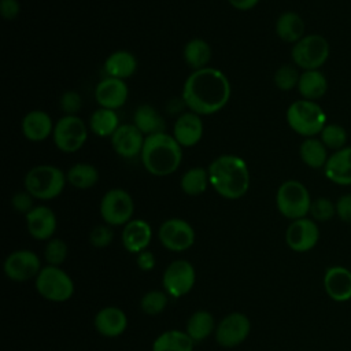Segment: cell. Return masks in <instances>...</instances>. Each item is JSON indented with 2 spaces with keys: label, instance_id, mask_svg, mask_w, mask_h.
Here are the masks:
<instances>
[{
  "label": "cell",
  "instance_id": "1f68e13d",
  "mask_svg": "<svg viewBox=\"0 0 351 351\" xmlns=\"http://www.w3.org/2000/svg\"><path fill=\"white\" fill-rule=\"evenodd\" d=\"M302 162L311 169H324L328 160V148L317 137H307L302 141L299 148Z\"/></svg>",
  "mask_w": 351,
  "mask_h": 351
},
{
  "label": "cell",
  "instance_id": "30bf717a",
  "mask_svg": "<svg viewBox=\"0 0 351 351\" xmlns=\"http://www.w3.org/2000/svg\"><path fill=\"white\" fill-rule=\"evenodd\" d=\"M52 138L59 151L73 154L86 143L88 128L80 117L64 115L55 123Z\"/></svg>",
  "mask_w": 351,
  "mask_h": 351
},
{
  "label": "cell",
  "instance_id": "d6986e66",
  "mask_svg": "<svg viewBox=\"0 0 351 351\" xmlns=\"http://www.w3.org/2000/svg\"><path fill=\"white\" fill-rule=\"evenodd\" d=\"M26 226L33 239L41 241L51 240L58 226L56 214L47 206H34V208L26 214Z\"/></svg>",
  "mask_w": 351,
  "mask_h": 351
},
{
  "label": "cell",
  "instance_id": "3957f363",
  "mask_svg": "<svg viewBox=\"0 0 351 351\" xmlns=\"http://www.w3.org/2000/svg\"><path fill=\"white\" fill-rule=\"evenodd\" d=\"M140 159L149 174L156 177L170 176L181 165L182 147L165 132L145 136Z\"/></svg>",
  "mask_w": 351,
  "mask_h": 351
},
{
  "label": "cell",
  "instance_id": "5bb4252c",
  "mask_svg": "<svg viewBox=\"0 0 351 351\" xmlns=\"http://www.w3.org/2000/svg\"><path fill=\"white\" fill-rule=\"evenodd\" d=\"M251 332V321L243 313L225 315L215 328V340L221 347L232 348L245 341Z\"/></svg>",
  "mask_w": 351,
  "mask_h": 351
},
{
  "label": "cell",
  "instance_id": "7402d4cb",
  "mask_svg": "<svg viewBox=\"0 0 351 351\" xmlns=\"http://www.w3.org/2000/svg\"><path fill=\"white\" fill-rule=\"evenodd\" d=\"M95 329L104 337L121 336L128 326V317L123 310L117 306H106L100 308L93 319Z\"/></svg>",
  "mask_w": 351,
  "mask_h": 351
},
{
  "label": "cell",
  "instance_id": "74e56055",
  "mask_svg": "<svg viewBox=\"0 0 351 351\" xmlns=\"http://www.w3.org/2000/svg\"><path fill=\"white\" fill-rule=\"evenodd\" d=\"M299 78L300 73L295 64H282L276 70L273 81L280 90H291L298 86Z\"/></svg>",
  "mask_w": 351,
  "mask_h": 351
},
{
  "label": "cell",
  "instance_id": "4316f807",
  "mask_svg": "<svg viewBox=\"0 0 351 351\" xmlns=\"http://www.w3.org/2000/svg\"><path fill=\"white\" fill-rule=\"evenodd\" d=\"M133 125L144 136L163 133L166 129V122L163 117L156 108L149 104H141L136 108L133 115Z\"/></svg>",
  "mask_w": 351,
  "mask_h": 351
},
{
  "label": "cell",
  "instance_id": "9c48e42d",
  "mask_svg": "<svg viewBox=\"0 0 351 351\" xmlns=\"http://www.w3.org/2000/svg\"><path fill=\"white\" fill-rule=\"evenodd\" d=\"M100 215L110 226L126 225L132 221L134 213V202L129 192L121 188L107 191L100 200Z\"/></svg>",
  "mask_w": 351,
  "mask_h": 351
},
{
  "label": "cell",
  "instance_id": "ba28073f",
  "mask_svg": "<svg viewBox=\"0 0 351 351\" xmlns=\"http://www.w3.org/2000/svg\"><path fill=\"white\" fill-rule=\"evenodd\" d=\"M34 285L40 296L55 303L66 302L74 293V282L60 266H44L34 278Z\"/></svg>",
  "mask_w": 351,
  "mask_h": 351
},
{
  "label": "cell",
  "instance_id": "f546056e",
  "mask_svg": "<svg viewBox=\"0 0 351 351\" xmlns=\"http://www.w3.org/2000/svg\"><path fill=\"white\" fill-rule=\"evenodd\" d=\"M184 62L193 71L208 67V62L211 59V47L203 38H192L184 45L182 51Z\"/></svg>",
  "mask_w": 351,
  "mask_h": 351
},
{
  "label": "cell",
  "instance_id": "f6af8a7d",
  "mask_svg": "<svg viewBox=\"0 0 351 351\" xmlns=\"http://www.w3.org/2000/svg\"><path fill=\"white\" fill-rule=\"evenodd\" d=\"M1 16L7 21L15 19L21 12V4L18 0H0Z\"/></svg>",
  "mask_w": 351,
  "mask_h": 351
},
{
  "label": "cell",
  "instance_id": "f35d334b",
  "mask_svg": "<svg viewBox=\"0 0 351 351\" xmlns=\"http://www.w3.org/2000/svg\"><path fill=\"white\" fill-rule=\"evenodd\" d=\"M67 244L58 237H52L47 241L44 248V258L49 266H60L67 258Z\"/></svg>",
  "mask_w": 351,
  "mask_h": 351
},
{
  "label": "cell",
  "instance_id": "277c9868",
  "mask_svg": "<svg viewBox=\"0 0 351 351\" xmlns=\"http://www.w3.org/2000/svg\"><path fill=\"white\" fill-rule=\"evenodd\" d=\"M67 177L56 166L38 165L32 167L25 176V189L38 200H51L58 197L66 185Z\"/></svg>",
  "mask_w": 351,
  "mask_h": 351
},
{
  "label": "cell",
  "instance_id": "ffe728a7",
  "mask_svg": "<svg viewBox=\"0 0 351 351\" xmlns=\"http://www.w3.org/2000/svg\"><path fill=\"white\" fill-rule=\"evenodd\" d=\"M203 136V121L196 112H184L178 115L173 126V137L181 147L196 145Z\"/></svg>",
  "mask_w": 351,
  "mask_h": 351
},
{
  "label": "cell",
  "instance_id": "d6a6232c",
  "mask_svg": "<svg viewBox=\"0 0 351 351\" xmlns=\"http://www.w3.org/2000/svg\"><path fill=\"white\" fill-rule=\"evenodd\" d=\"M90 130L99 137H111L119 128V118L115 110L97 108L89 118Z\"/></svg>",
  "mask_w": 351,
  "mask_h": 351
},
{
  "label": "cell",
  "instance_id": "bcb514c9",
  "mask_svg": "<svg viewBox=\"0 0 351 351\" xmlns=\"http://www.w3.org/2000/svg\"><path fill=\"white\" fill-rule=\"evenodd\" d=\"M136 263H137V267L143 271H149L155 267L156 265V258L155 255L148 251V250H144L141 252L137 254V258H136Z\"/></svg>",
  "mask_w": 351,
  "mask_h": 351
},
{
  "label": "cell",
  "instance_id": "9a60e30c",
  "mask_svg": "<svg viewBox=\"0 0 351 351\" xmlns=\"http://www.w3.org/2000/svg\"><path fill=\"white\" fill-rule=\"evenodd\" d=\"M319 240V228L313 218H299L291 221L285 230V243L295 252L313 250Z\"/></svg>",
  "mask_w": 351,
  "mask_h": 351
},
{
  "label": "cell",
  "instance_id": "52a82bcc",
  "mask_svg": "<svg viewBox=\"0 0 351 351\" xmlns=\"http://www.w3.org/2000/svg\"><path fill=\"white\" fill-rule=\"evenodd\" d=\"M329 53V43L321 34H307L291 49L293 64L302 70H319L326 63Z\"/></svg>",
  "mask_w": 351,
  "mask_h": 351
},
{
  "label": "cell",
  "instance_id": "e0dca14e",
  "mask_svg": "<svg viewBox=\"0 0 351 351\" xmlns=\"http://www.w3.org/2000/svg\"><path fill=\"white\" fill-rule=\"evenodd\" d=\"M110 138L114 151L119 156L134 158L141 154L145 136L133 123H122Z\"/></svg>",
  "mask_w": 351,
  "mask_h": 351
},
{
  "label": "cell",
  "instance_id": "7bdbcfd3",
  "mask_svg": "<svg viewBox=\"0 0 351 351\" xmlns=\"http://www.w3.org/2000/svg\"><path fill=\"white\" fill-rule=\"evenodd\" d=\"M33 196L25 189V191H19L16 193L12 195L11 197V206L14 207L15 211L22 213V214H29L34 206H33Z\"/></svg>",
  "mask_w": 351,
  "mask_h": 351
},
{
  "label": "cell",
  "instance_id": "8fae6325",
  "mask_svg": "<svg viewBox=\"0 0 351 351\" xmlns=\"http://www.w3.org/2000/svg\"><path fill=\"white\" fill-rule=\"evenodd\" d=\"M196 282V271L186 259H176L167 265L162 276L165 292L171 298H182L191 292Z\"/></svg>",
  "mask_w": 351,
  "mask_h": 351
},
{
  "label": "cell",
  "instance_id": "4dcf8cb0",
  "mask_svg": "<svg viewBox=\"0 0 351 351\" xmlns=\"http://www.w3.org/2000/svg\"><path fill=\"white\" fill-rule=\"evenodd\" d=\"M215 321L211 313L206 310L195 311L186 321L185 332L193 340V343H200L206 340L213 332H215Z\"/></svg>",
  "mask_w": 351,
  "mask_h": 351
},
{
  "label": "cell",
  "instance_id": "7c38bea8",
  "mask_svg": "<svg viewBox=\"0 0 351 351\" xmlns=\"http://www.w3.org/2000/svg\"><path fill=\"white\" fill-rule=\"evenodd\" d=\"M158 239L166 250L181 252L193 245L195 230L185 219L170 218L159 226Z\"/></svg>",
  "mask_w": 351,
  "mask_h": 351
},
{
  "label": "cell",
  "instance_id": "83f0119b",
  "mask_svg": "<svg viewBox=\"0 0 351 351\" xmlns=\"http://www.w3.org/2000/svg\"><path fill=\"white\" fill-rule=\"evenodd\" d=\"M276 34L285 43H298L304 37V21L298 12L285 11L276 21Z\"/></svg>",
  "mask_w": 351,
  "mask_h": 351
},
{
  "label": "cell",
  "instance_id": "6da1fadb",
  "mask_svg": "<svg viewBox=\"0 0 351 351\" xmlns=\"http://www.w3.org/2000/svg\"><path fill=\"white\" fill-rule=\"evenodd\" d=\"M228 77L218 69L204 67L192 71L182 86V101L199 115H211L222 110L230 99Z\"/></svg>",
  "mask_w": 351,
  "mask_h": 351
},
{
  "label": "cell",
  "instance_id": "5b68a950",
  "mask_svg": "<svg viewBox=\"0 0 351 351\" xmlns=\"http://www.w3.org/2000/svg\"><path fill=\"white\" fill-rule=\"evenodd\" d=\"M288 126L303 137H315L326 125V114L322 107L311 100L293 101L285 114Z\"/></svg>",
  "mask_w": 351,
  "mask_h": 351
},
{
  "label": "cell",
  "instance_id": "f1b7e54d",
  "mask_svg": "<svg viewBox=\"0 0 351 351\" xmlns=\"http://www.w3.org/2000/svg\"><path fill=\"white\" fill-rule=\"evenodd\" d=\"M193 340L185 330L170 329L154 340L152 351H193Z\"/></svg>",
  "mask_w": 351,
  "mask_h": 351
},
{
  "label": "cell",
  "instance_id": "7a4b0ae2",
  "mask_svg": "<svg viewBox=\"0 0 351 351\" xmlns=\"http://www.w3.org/2000/svg\"><path fill=\"white\" fill-rule=\"evenodd\" d=\"M210 185L214 191L230 200L243 197L250 188V170L245 160L237 155H221L207 167Z\"/></svg>",
  "mask_w": 351,
  "mask_h": 351
},
{
  "label": "cell",
  "instance_id": "2e32d148",
  "mask_svg": "<svg viewBox=\"0 0 351 351\" xmlns=\"http://www.w3.org/2000/svg\"><path fill=\"white\" fill-rule=\"evenodd\" d=\"M325 293L336 303L351 300V270L341 265L330 266L322 278Z\"/></svg>",
  "mask_w": 351,
  "mask_h": 351
},
{
  "label": "cell",
  "instance_id": "ab89813d",
  "mask_svg": "<svg viewBox=\"0 0 351 351\" xmlns=\"http://www.w3.org/2000/svg\"><path fill=\"white\" fill-rule=\"evenodd\" d=\"M308 214L315 222H326L336 215V203L329 197H317L311 202Z\"/></svg>",
  "mask_w": 351,
  "mask_h": 351
},
{
  "label": "cell",
  "instance_id": "60d3db41",
  "mask_svg": "<svg viewBox=\"0 0 351 351\" xmlns=\"http://www.w3.org/2000/svg\"><path fill=\"white\" fill-rule=\"evenodd\" d=\"M114 240V232L110 225H96L89 233V243L96 248H104Z\"/></svg>",
  "mask_w": 351,
  "mask_h": 351
},
{
  "label": "cell",
  "instance_id": "836d02e7",
  "mask_svg": "<svg viewBox=\"0 0 351 351\" xmlns=\"http://www.w3.org/2000/svg\"><path fill=\"white\" fill-rule=\"evenodd\" d=\"M67 182L78 189H89L99 181V170L90 163H75L67 170Z\"/></svg>",
  "mask_w": 351,
  "mask_h": 351
},
{
  "label": "cell",
  "instance_id": "7dc6e473",
  "mask_svg": "<svg viewBox=\"0 0 351 351\" xmlns=\"http://www.w3.org/2000/svg\"><path fill=\"white\" fill-rule=\"evenodd\" d=\"M228 3L239 11H248L254 8L259 3V0H228Z\"/></svg>",
  "mask_w": 351,
  "mask_h": 351
},
{
  "label": "cell",
  "instance_id": "cb8c5ba5",
  "mask_svg": "<svg viewBox=\"0 0 351 351\" xmlns=\"http://www.w3.org/2000/svg\"><path fill=\"white\" fill-rule=\"evenodd\" d=\"M152 239L151 225L144 219L129 221L122 230V244L128 252L138 254L149 245Z\"/></svg>",
  "mask_w": 351,
  "mask_h": 351
},
{
  "label": "cell",
  "instance_id": "484cf974",
  "mask_svg": "<svg viewBox=\"0 0 351 351\" xmlns=\"http://www.w3.org/2000/svg\"><path fill=\"white\" fill-rule=\"evenodd\" d=\"M298 90L302 99L315 101L321 99L328 90V81L319 70H303L298 82Z\"/></svg>",
  "mask_w": 351,
  "mask_h": 351
},
{
  "label": "cell",
  "instance_id": "44dd1931",
  "mask_svg": "<svg viewBox=\"0 0 351 351\" xmlns=\"http://www.w3.org/2000/svg\"><path fill=\"white\" fill-rule=\"evenodd\" d=\"M325 177L340 186L351 185V145L335 151L324 166Z\"/></svg>",
  "mask_w": 351,
  "mask_h": 351
},
{
  "label": "cell",
  "instance_id": "d590c367",
  "mask_svg": "<svg viewBox=\"0 0 351 351\" xmlns=\"http://www.w3.org/2000/svg\"><path fill=\"white\" fill-rule=\"evenodd\" d=\"M319 138L326 148L337 151L346 147L347 130L339 123H326L319 133Z\"/></svg>",
  "mask_w": 351,
  "mask_h": 351
},
{
  "label": "cell",
  "instance_id": "b9f144b4",
  "mask_svg": "<svg viewBox=\"0 0 351 351\" xmlns=\"http://www.w3.org/2000/svg\"><path fill=\"white\" fill-rule=\"evenodd\" d=\"M60 110L66 115H75L82 106V99L78 92L75 90H67L60 96Z\"/></svg>",
  "mask_w": 351,
  "mask_h": 351
},
{
  "label": "cell",
  "instance_id": "603a6c76",
  "mask_svg": "<svg viewBox=\"0 0 351 351\" xmlns=\"http://www.w3.org/2000/svg\"><path fill=\"white\" fill-rule=\"evenodd\" d=\"M22 133L23 136L33 143L44 141L53 133V122L48 112L43 110H33L29 111L22 118Z\"/></svg>",
  "mask_w": 351,
  "mask_h": 351
},
{
  "label": "cell",
  "instance_id": "8992f818",
  "mask_svg": "<svg viewBox=\"0 0 351 351\" xmlns=\"http://www.w3.org/2000/svg\"><path fill=\"white\" fill-rule=\"evenodd\" d=\"M311 202L308 189L298 180L284 181L276 193L277 210L282 217L291 221L307 217Z\"/></svg>",
  "mask_w": 351,
  "mask_h": 351
},
{
  "label": "cell",
  "instance_id": "4fadbf2b",
  "mask_svg": "<svg viewBox=\"0 0 351 351\" xmlns=\"http://www.w3.org/2000/svg\"><path fill=\"white\" fill-rule=\"evenodd\" d=\"M41 261L32 250L12 251L3 263L4 274L12 281H27L36 278L41 271Z\"/></svg>",
  "mask_w": 351,
  "mask_h": 351
},
{
  "label": "cell",
  "instance_id": "ee69618b",
  "mask_svg": "<svg viewBox=\"0 0 351 351\" xmlns=\"http://www.w3.org/2000/svg\"><path fill=\"white\" fill-rule=\"evenodd\" d=\"M336 215L341 222L351 223V193H344L336 200Z\"/></svg>",
  "mask_w": 351,
  "mask_h": 351
},
{
  "label": "cell",
  "instance_id": "d4e9b609",
  "mask_svg": "<svg viewBox=\"0 0 351 351\" xmlns=\"http://www.w3.org/2000/svg\"><path fill=\"white\" fill-rule=\"evenodd\" d=\"M137 70V59L136 56L126 51L118 49L110 53L104 62V71L107 77L126 80L132 77Z\"/></svg>",
  "mask_w": 351,
  "mask_h": 351
},
{
  "label": "cell",
  "instance_id": "8d00e7d4",
  "mask_svg": "<svg viewBox=\"0 0 351 351\" xmlns=\"http://www.w3.org/2000/svg\"><path fill=\"white\" fill-rule=\"evenodd\" d=\"M167 293L165 291L154 289L148 291L147 293L143 295L140 300V307L147 315H158L162 311H165L167 306Z\"/></svg>",
  "mask_w": 351,
  "mask_h": 351
},
{
  "label": "cell",
  "instance_id": "ac0fdd59",
  "mask_svg": "<svg viewBox=\"0 0 351 351\" xmlns=\"http://www.w3.org/2000/svg\"><path fill=\"white\" fill-rule=\"evenodd\" d=\"M129 89L123 80L106 77L95 88V99L103 108H121L128 100Z\"/></svg>",
  "mask_w": 351,
  "mask_h": 351
},
{
  "label": "cell",
  "instance_id": "e575fe53",
  "mask_svg": "<svg viewBox=\"0 0 351 351\" xmlns=\"http://www.w3.org/2000/svg\"><path fill=\"white\" fill-rule=\"evenodd\" d=\"M210 184L208 170L204 167H191L181 177V189L185 195L199 196L206 192Z\"/></svg>",
  "mask_w": 351,
  "mask_h": 351
}]
</instances>
